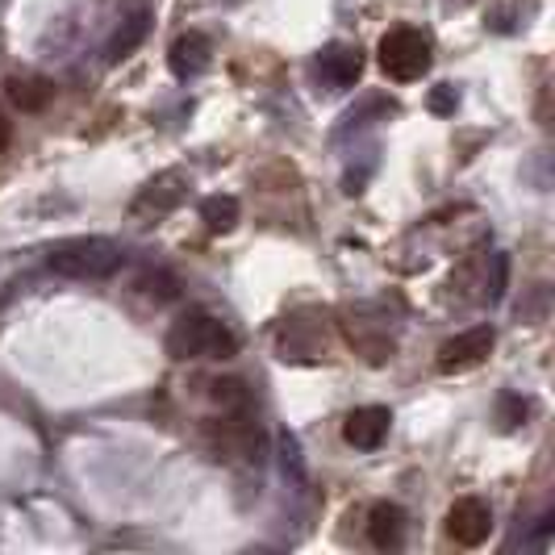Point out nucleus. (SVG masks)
<instances>
[{
	"instance_id": "19",
	"label": "nucleus",
	"mask_w": 555,
	"mask_h": 555,
	"mask_svg": "<svg viewBox=\"0 0 555 555\" xmlns=\"http://www.w3.org/2000/svg\"><path fill=\"white\" fill-rule=\"evenodd\" d=\"M9 139H13V121L4 117V109H0V151L9 146Z\"/></svg>"
},
{
	"instance_id": "13",
	"label": "nucleus",
	"mask_w": 555,
	"mask_h": 555,
	"mask_svg": "<svg viewBox=\"0 0 555 555\" xmlns=\"http://www.w3.org/2000/svg\"><path fill=\"white\" fill-rule=\"evenodd\" d=\"M201 222L209 225L214 234H225V230H234L238 225V201L234 196H205L201 201Z\"/></svg>"
},
{
	"instance_id": "9",
	"label": "nucleus",
	"mask_w": 555,
	"mask_h": 555,
	"mask_svg": "<svg viewBox=\"0 0 555 555\" xmlns=\"http://www.w3.org/2000/svg\"><path fill=\"white\" fill-rule=\"evenodd\" d=\"M389 422H392V414L385 405H363L356 414H347L343 439L356 447V451H376V447L389 439Z\"/></svg>"
},
{
	"instance_id": "1",
	"label": "nucleus",
	"mask_w": 555,
	"mask_h": 555,
	"mask_svg": "<svg viewBox=\"0 0 555 555\" xmlns=\"http://www.w3.org/2000/svg\"><path fill=\"white\" fill-rule=\"evenodd\" d=\"M164 347L171 360H230V356H238V334L230 331L222 318H214L205 309H189L171 322Z\"/></svg>"
},
{
	"instance_id": "4",
	"label": "nucleus",
	"mask_w": 555,
	"mask_h": 555,
	"mask_svg": "<svg viewBox=\"0 0 555 555\" xmlns=\"http://www.w3.org/2000/svg\"><path fill=\"white\" fill-rule=\"evenodd\" d=\"M493 343H498L493 326H473V331L447 338L443 347H439V372H447V376H455V372H473L476 363L489 360Z\"/></svg>"
},
{
	"instance_id": "5",
	"label": "nucleus",
	"mask_w": 555,
	"mask_h": 555,
	"mask_svg": "<svg viewBox=\"0 0 555 555\" xmlns=\"http://www.w3.org/2000/svg\"><path fill=\"white\" fill-rule=\"evenodd\" d=\"M489 530H493V514H489V505L480 498H464L451 505V514H447V534H451L460 547H480V543L489 539Z\"/></svg>"
},
{
	"instance_id": "2",
	"label": "nucleus",
	"mask_w": 555,
	"mask_h": 555,
	"mask_svg": "<svg viewBox=\"0 0 555 555\" xmlns=\"http://www.w3.org/2000/svg\"><path fill=\"white\" fill-rule=\"evenodd\" d=\"M47 268L67 280H109L121 268V247L113 238H67L51 247Z\"/></svg>"
},
{
	"instance_id": "7",
	"label": "nucleus",
	"mask_w": 555,
	"mask_h": 555,
	"mask_svg": "<svg viewBox=\"0 0 555 555\" xmlns=\"http://www.w3.org/2000/svg\"><path fill=\"white\" fill-rule=\"evenodd\" d=\"M184 196H189L184 171H164V176H155V180L134 196V218H164V214H171Z\"/></svg>"
},
{
	"instance_id": "18",
	"label": "nucleus",
	"mask_w": 555,
	"mask_h": 555,
	"mask_svg": "<svg viewBox=\"0 0 555 555\" xmlns=\"http://www.w3.org/2000/svg\"><path fill=\"white\" fill-rule=\"evenodd\" d=\"M430 105H435L439 113H447L451 105H455V92H451V88H443V92H435V101H430Z\"/></svg>"
},
{
	"instance_id": "3",
	"label": "nucleus",
	"mask_w": 555,
	"mask_h": 555,
	"mask_svg": "<svg viewBox=\"0 0 555 555\" xmlns=\"http://www.w3.org/2000/svg\"><path fill=\"white\" fill-rule=\"evenodd\" d=\"M430 55H435V47H430V38L422 29L401 26V29H389L380 38V67L397 83L422 80L430 72Z\"/></svg>"
},
{
	"instance_id": "8",
	"label": "nucleus",
	"mask_w": 555,
	"mask_h": 555,
	"mask_svg": "<svg viewBox=\"0 0 555 555\" xmlns=\"http://www.w3.org/2000/svg\"><path fill=\"white\" fill-rule=\"evenodd\" d=\"M209 63H214V42L205 34H196V29L180 34L171 42V51H167V67H171L176 80H196L201 72H209Z\"/></svg>"
},
{
	"instance_id": "10",
	"label": "nucleus",
	"mask_w": 555,
	"mask_h": 555,
	"mask_svg": "<svg viewBox=\"0 0 555 555\" xmlns=\"http://www.w3.org/2000/svg\"><path fill=\"white\" fill-rule=\"evenodd\" d=\"M401 534H405V509L392 505V501L372 505V518H367V539H372V547L389 552V547L401 543Z\"/></svg>"
},
{
	"instance_id": "14",
	"label": "nucleus",
	"mask_w": 555,
	"mask_h": 555,
	"mask_svg": "<svg viewBox=\"0 0 555 555\" xmlns=\"http://www.w3.org/2000/svg\"><path fill=\"white\" fill-rule=\"evenodd\" d=\"M139 288L151 301H176L180 297V280L171 276V272H142Z\"/></svg>"
},
{
	"instance_id": "6",
	"label": "nucleus",
	"mask_w": 555,
	"mask_h": 555,
	"mask_svg": "<svg viewBox=\"0 0 555 555\" xmlns=\"http://www.w3.org/2000/svg\"><path fill=\"white\" fill-rule=\"evenodd\" d=\"M363 72V55L360 47H347V42H331L322 47L318 59H313V76L326 83V88H351Z\"/></svg>"
},
{
	"instance_id": "17",
	"label": "nucleus",
	"mask_w": 555,
	"mask_h": 555,
	"mask_svg": "<svg viewBox=\"0 0 555 555\" xmlns=\"http://www.w3.org/2000/svg\"><path fill=\"white\" fill-rule=\"evenodd\" d=\"M505 293V255H493V284H489V301H501Z\"/></svg>"
},
{
	"instance_id": "16",
	"label": "nucleus",
	"mask_w": 555,
	"mask_h": 555,
	"mask_svg": "<svg viewBox=\"0 0 555 555\" xmlns=\"http://www.w3.org/2000/svg\"><path fill=\"white\" fill-rule=\"evenodd\" d=\"M522 417H527V401H518V397H501V426H505V430H514Z\"/></svg>"
},
{
	"instance_id": "11",
	"label": "nucleus",
	"mask_w": 555,
	"mask_h": 555,
	"mask_svg": "<svg viewBox=\"0 0 555 555\" xmlns=\"http://www.w3.org/2000/svg\"><path fill=\"white\" fill-rule=\"evenodd\" d=\"M4 92H9V101L22 113H42L51 105V96H55L51 80H42V76H13V80L4 83Z\"/></svg>"
},
{
	"instance_id": "15",
	"label": "nucleus",
	"mask_w": 555,
	"mask_h": 555,
	"mask_svg": "<svg viewBox=\"0 0 555 555\" xmlns=\"http://www.w3.org/2000/svg\"><path fill=\"white\" fill-rule=\"evenodd\" d=\"M280 468L293 485H306V460H301V443L293 435H280Z\"/></svg>"
},
{
	"instance_id": "12",
	"label": "nucleus",
	"mask_w": 555,
	"mask_h": 555,
	"mask_svg": "<svg viewBox=\"0 0 555 555\" xmlns=\"http://www.w3.org/2000/svg\"><path fill=\"white\" fill-rule=\"evenodd\" d=\"M146 29H151V17H146V13H134L130 22H121V29L113 34L109 47H105L109 63H121L126 55H134V47H139L142 38H146Z\"/></svg>"
}]
</instances>
